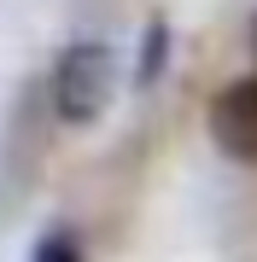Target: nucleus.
I'll use <instances>...</instances> for the list:
<instances>
[{
    "label": "nucleus",
    "instance_id": "4",
    "mask_svg": "<svg viewBox=\"0 0 257 262\" xmlns=\"http://www.w3.org/2000/svg\"><path fill=\"white\" fill-rule=\"evenodd\" d=\"M35 262H82L76 233H70V227H47V233H41V245H35Z\"/></svg>",
    "mask_w": 257,
    "mask_h": 262
},
{
    "label": "nucleus",
    "instance_id": "3",
    "mask_svg": "<svg viewBox=\"0 0 257 262\" xmlns=\"http://www.w3.org/2000/svg\"><path fill=\"white\" fill-rule=\"evenodd\" d=\"M164 58H170V24L152 18L146 35H141V70H134V88H152L158 76H164Z\"/></svg>",
    "mask_w": 257,
    "mask_h": 262
},
{
    "label": "nucleus",
    "instance_id": "2",
    "mask_svg": "<svg viewBox=\"0 0 257 262\" xmlns=\"http://www.w3.org/2000/svg\"><path fill=\"white\" fill-rule=\"evenodd\" d=\"M210 140H216L222 158L234 163H257V76H240L228 82L216 99H210Z\"/></svg>",
    "mask_w": 257,
    "mask_h": 262
},
{
    "label": "nucleus",
    "instance_id": "1",
    "mask_svg": "<svg viewBox=\"0 0 257 262\" xmlns=\"http://www.w3.org/2000/svg\"><path fill=\"white\" fill-rule=\"evenodd\" d=\"M53 117L70 122V128H88L111 111L117 99V53L105 41H70L65 53L53 58Z\"/></svg>",
    "mask_w": 257,
    "mask_h": 262
}]
</instances>
